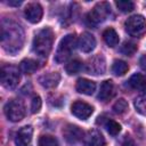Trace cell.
<instances>
[{"label":"cell","mask_w":146,"mask_h":146,"mask_svg":"<svg viewBox=\"0 0 146 146\" xmlns=\"http://www.w3.org/2000/svg\"><path fill=\"white\" fill-rule=\"evenodd\" d=\"M1 44L10 54L18 52L24 44V31L19 24L3 18L1 22Z\"/></svg>","instance_id":"6da1fadb"},{"label":"cell","mask_w":146,"mask_h":146,"mask_svg":"<svg viewBox=\"0 0 146 146\" xmlns=\"http://www.w3.org/2000/svg\"><path fill=\"white\" fill-rule=\"evenodd\" d=\"M52 42H54L52 30L50 27H44L38 31L34 35L32 43L33 51L41 57H47L52 48Z\"/></svg>","instance_id":"7a4b0ae2"},{"label":"cell","mask_w":146,"mask_h":146,"mask_svg":"<svg viewBox=\"0 0 146 146\" xmlns=\"http://www.w3.org/2000/svg\"><path fill=\"white\" fill-rule=\"evenodd\" d=\"M112 14L111 6L107 2H99L97 3L91 11H89L86 16V22L90 26H97L98 24L106 21Z\"/></svg>","instance_id":"3957f363"},{"label":"cell","mask_w":146,"mask_h":146,"mask_svg":"<svg viewBox=\"0 0 146 146\" xmlns=\"http://www.w3.org/2000/svg\"><path fill=\"white\" fill-rule=\"evenodd\" d=\"M75 46H76L75 35L74 34H67V35H65L60 40V42L58 44V48H57V51L55 54V60H56V63L62 64V63L66 62L71 57L72 52L74 51Z\"/></svg>","instance_id":"277c9868"},{"label":"cell","mask_w":146,"mask_h":146,"mask_svg":"<svg viewBox=\"0 0 146 146\" xmlns=\"http://www.w3.org/2000/svg\"><path fill=\"white\" fill-rule=\"evenodd\" d=\"M124 26H125V31L131 36L140 38L146 33V19L141 15L130 16L125 21Z\"/></svg>","instance_id":"5b68a950"},{"label":"cell","mask_w":146,"mask_h":146,"mask_svg":"<svg viewBox=\"0 0 146 146\" xmlns=\"http://www.w3.org/2000/svg\"><path fill=\"white\" fill-rule=\"evenodd\" d=\"M19 72L17 67L11 66V65H6L2 66L1 73H0V79L1 83L6 89H15L19 82Z\"/></svg>","instance_id":"8992f818"},{"label":"cell","mask_w":146,"mask_h":146,"mask_svg":"<svg viewBox=\"0 0 146 146\" xmlns=\"http://www.w3.org/2000/svg\"><path fill=\"white\" fill-rule=\"evenodd\" d=\"M5 115L11 122H18L25 116V106L18 99H11L5 105Z\"/></svg>","instance_id":"52a82bcc"},{"label":"cell","mask_w":146,"mask_h":146,"mask_svg":"<svg viewBox=\"0 0 146 146\" xmlns=\"http://www.w3.org/2000/svg\"><path fill=\"white\" fill-rule=\"evenodd\" d=\"M105 70H106V62H105L104 56L102 55H96L91 57L86 65V71L92 75L104 74Z\"/></svg>","instance_id":"ba28073f"},{"label":"cell","mask_w":146,"mask_h":146,"mask_svg":"<svg viewBox=\"0 0 146 146\" xmlns=\"http://www.w3.org/2000/svg\"><path fill=\"white\" fill-rule=\"evenodd\" d=\"M71 112L78 119L86 120V119H88L92 114L94 107L91 105H89L88 103H84V102H81V100H76V102H74L72 104Z\"/></svg>","instance_id":"9c48e42d"},{"label":"cell","mask_w":146,"mask_h":146,"mask_svg":"<svg viewBox=\"0 0 146 146\" xmlns=\"http://www.w3.org/2000/svg\"><path fill=\"white\" fill-rule=\"evenodd\" d=\"M82 143L84 146H105L106 144L104 136L96 129L87 131L83 135Z\"/></svg>","instance_id":"30bf717a"},{"label":"cell","mask_w":146,"mask_h":146,"mask_svg":"<svg viewBox=\"0 0 146 146\" xmlns=\"http://www.w3.org/2000/svg\"><path fill=\"white\" fill-rule=\"evenodd\" d=\"M24 15H25L26 19L30 23H39L41 21V18H42L43 10H42V7L39 3L32 2V3H29L25 7Z\"/></svg>","instance_id":"8fae6325"},{"label":"cell","mask_w":146,"mask_h":146,"mask_svg":"<svg viewBox=\"0 0 146 146\" xmlns=\"http://www.w3.org/2000/svg\"><path fill=\"white\" fill-rule=\"evenodd\" d=\"M63 135L65 140L68 144H75L79 140H82L84 132L78 127V125H73V124H67L64 130H63Z\"/></svg>","instance_id":"7c38bea8"},{"label":"cell","mask_w":146,"mask_h":146,"mask_svg":"<svg viewBox=\"0 0 146 146\" xmlns=\"http://www.w3.org/2000/svg\"><path fill=\"white\" fill-rule=\"evenodd\" d=\"M33 129L31 125H25L18 130L15 137L16 146H32Z\"/></svg>","instance_id":"4fadbf2b"},{"label":"cell","mask_w":146,"mask_h":146,"mask_svg":"<svg viewBox=\"0 0 146 146\" xmlns=\"http://www.w3.org/2000/svg\"><path fill=\"white\" fill-rule=\"evenodd\" d=\"M78 46L79 48L83 51V52H90L95 49L96 47V39L95 36L89 33V32H83L78 41Z\"/></svg>","instance_id":"5bb4252c"},{"label":"cell","mask_w":146,"mask_h":146,"mask_svg":"<svg viewBox=\"0 0 146 146\" xmlns=\"http://www.w3.org/2000/svg\"><path fill=\"white\" fill-rule=\"evenodd\" d=\"M115 94V88L114 84L111 80H105L99 88V92H98V99L102 102H108Z\"/></svg>","instance_id":"9a60e30c"},{"label":"cell","mask_w":146,"mask_h":146,"mask_svg":"<svg viewBox=\"0 0 146 146\" xmlns=\"http://www.w3.org/2000/svg\"><path fill=\"white\" fill-rule=\"evenodd\" d=\"M60 80V75L57 73V72H50V73H46L43 75H41L39 78V82L42 87L44 88H55L58 82Z\"/></svg>","instance_id":"2e32d148"},{"label":"cell","mask_w":146,"mask_h":146,"mask_svg":"<svg viewBox=\"0 0 146 146\" xmlns=\"http://www.w3.org/2000/svg\"><path fill=\"white\" fill-rule=\"evenodd\" d=\"M75 89L80 94H83V95H92L95 92V89H96V83L91 80H88V79H79L76 81V86H75Z\"/></svg>","instance_id":"e0dca14e"},{"label":"cell","mask_w":146,"mask_h":146,"mask_svg":"<svg viewBox=\"0 0 146 146\" xmlns=\"http://www.w3.org/2000/svg\"><path fill=\"white\" fill-rule=\"evenodd\" d=\"M129 86L137 91L146 94V78L143 74L136 73L131 75V78L129 79Z\"/></svg>","instance_id":"ac0fdd59"},{"label":"cell","mask_w":146,"mask_h":146,"mask_svg":"<svg viewBox=\"0 0 146 146\" xmlns=\"http://www.w3.org/2000/svg\"><path fill=\"white\" fill-rule=\"evenodd\" d=\"M39 68V63L32 58H25L19 63V71L24 74H32Z\"/></svg>","instance_id":"d6986e66"},{"label":"cell","mask_w":146,"mask_h":146,"mask_svg":"<svg viewBox=\"0 0 146 146\" xmlns=\"http://www.w3.org/2000/svg\"><path fill=\"white\" fill-rule=\"evenodd\" d=\"M103 39L110 47H115L119 43V35L116 31L112 27H108L103 32Z\"/></svg>","instance_id":"ffe728a7"},{"label":"cell","mask_w":146,"mask_h":146,"mask_svg":"<svg viewBox=\"0 0 146 146\" xmlns=\"http://www.w3.org/2000/svg\"><path fill=\"white\" fill-rule=\"evenodd\" d=\"M129 70V66L128 64L124 62V60H121V59H116L113 62V65H112V72L116 75V76H122L124 75Z\"/></svg>","instance_id":"44dd1931"},{"label":"cell","mask_w":146,"mask_h":146,"mask_svg":"<svg viewBox=\"0 0 146 146\" xmlns=\"http://www.w3.org/2000/svg\"><path fill=\"white\" fill-rule=\"evenodd\" d=\"M103 124H104L105 129L107 130V132H108L110 135H112V136H116V135L121 131V125H120L116 121H114V120L106 119Z\"/></svg>","instance_id":"7402d4cb"},{"label":"cell","mask_w":146,"mask_h":146,"mask_svg":"<svg viewBox=\"0 0 146 146\" xmlns=\"http://www.w3.org/2000/svg\"><path fill=\"white\" fill-rule=\"evenodd\" d=\"M82 63L79 60V59H72L70 60L66 66H65V71L67 72V74L70 75H73V74H76L79 73L81 70H82Z\"/></svg>","instance_id":"603a6c76"},{"label":"cell","mask_w":146,"mask_h":146,"mask_svg":"<svg viewBox=\"0 0 146 146\" xmlns=\"http://www.w3.org/2000/svg\"><path fill=\"white\" fill-rule=\"evenodd\" d=\"M120 51L125 56H132L137 51V44L132 41H125L120 48Z\"/></svg>","instance_id":"cb8c5ba5"},{"label":"cell","mask_w":146,"mask_h":146,"mask_svg":"<svg viewBox=\"0 0 146 146\" xmlns=\"http://www.w3.org/2000/svg\"><path fill=\"white\" fill-rule=\"evenodd\" d=\"M38 146H59V145L57 139L54 138L52 136L43 135V136H40L38 140Z\"/></svg>","instance_id":"d4e9b609"},{"label":"cell","mask_w":146,"mask_h":146,"mask_svg":"<svg viewBox=\"0 0 146 146\" xmlns=\"http://www.w3.org/2000/svg\"><path fill=\"white\" fill-rule=\"evenodd\" d=\"M135 108L138 113L146 115V95L139 96L135 99Z\"/></svg>","instance_id":"484cf974"},{"label":"cell","mask_w":146,"mask_h":146,"mask_svg":"<svg viewBox=\"0 0 146 146\" xmlns=\"http://www.w3.org/2000/svg\"><path fill=\"white\" fill-rule=\"evenodd\" d=\"M113 111L116 114H123V113H125L128 111V103H127V100L123 99V98H120L119 100H116L114 103V105H113Z\"/></svg>","instance_id":"4316f807"},{"label":"cell","mask_w":146,"mask_h":146,"mask_svg":"<svg viewBox=\"0 0 146 146\" xmlns=\"http://www.w3.org/2000/svg\"><path fill=\"white\" fill-rule=\"evenodd\" d=\"M115 6L122 13H130L135 8V3L132 1H115Z\"/></svg>","instance_id":"83f0119b"},{"label":"cell","mask_w":146,"mask_h":146,"mask_svg":"<svg viewBox=\"0 0 146 146\" xmlns=\"http://www.w3.org/2000/svg\"><path fill=\"white\" fill-rule=\"evenodd\" d=\"M40 108H41V98L39 96H34L32 98V103H31V112L36 113L40 111Z\"/></svg>","instance_id":"f1b7e54d"},{"label":"cell","mask_w":146,"mask_h":146,"mask_svg":"<svg viewBox=\"0 0 146 146\" xmlns=\"http://www.w3.org/2000/svg\"><path fill=\"white\" fill-rule=\"evenodd\" d=\"M139 65L144 72H146V55H143L139 59Z\"/></svg>","instance_id":"f546056e"},{"label":"cell","mask_w":146,"mask_h":146,"mask_svg":"<svg viewBox=\"0 0 146 146\" xmlns=\"http://www.w3.org/2000/svg\"><path fill=\"white\" fill-rule=\"evenodd\" d=\"M22 3V1H8L9 6H19Z\"/></svg>","instance_id":"4dcf8cb0"}]
</instances>
